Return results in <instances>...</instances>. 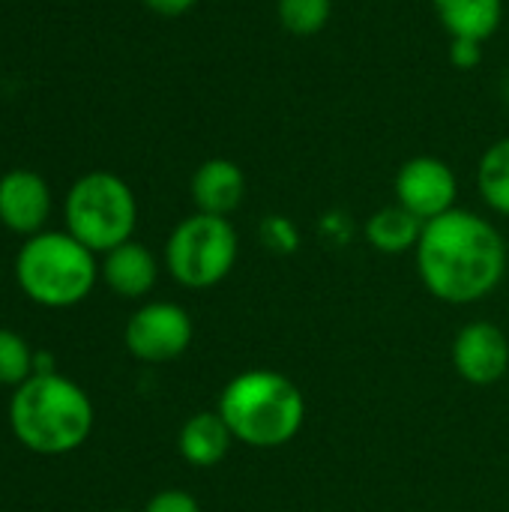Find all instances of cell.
<instances>
[{"label": "cell", "instance_id": "8fae6325", "mask_svg": "<svg viewBox=\"0 0 509 512\" xmlns=\"http://www.w3.org/2000/svg\"><path fill=\"white\" fill-rule=\"evenodd\" d=\"M189 195L198 213L231 219V213L246 198V174L234 159L225 156L204 159L189 180Z\"/></svg>", "mask_w": 509, "mask_h": 512}, {"label": "cell", "instance_id": "5bb4252c", "mask_svg": "<svg viewBox=\"0 0 509 512\" xmlns=\"http://www.w3.org/2000/svg\"><path fill=\"white\" fill-rule=\"evenodd\" d=\"M450 39L489 42L504 21V0H432Z\"/></svg>", "mask_w": 509, "mask_h": 512}, {"label": "cell", "instance_id": "ffe728a7", "mask_svg": "<svg viewBox=\"0 0 509 512\" xmlns=\"http://www.w3.org/2000/svg\"><path fill=\"white\" fill-rule=\"evenodd\" d=\"M144 512H201V504L183 489H162L147 501Z\"/></svg>", "mask_w": 509, "mask_h": 512}, {"label": "cell", "instance_id": "ba28073f", "mask_svg": "<svg viewBox=\"0 0 509 512\" xmlns=\"http://www.w3.org/2000/svg\"><path fill=\"white\" fill-rule=\"evenodd\" d=\"M396 204L414 213L423 225L456 210L459 180L456 171L438 156H411L399 165L396 180Z\"/></svg>", "mask_w": 509, "mask_h": 512}, {"label": "cell", "instance_id": "30bf717a", "mask_svg": "<svg viewBox=\"0 0 509 512\" xmlns=\"http://www.w3.org/2000/svg\"><path fill=\"white\" fill-rule=\"evenodd\" d=\"M51 216V189L42 174L12 168L0 177V225L12 234L33 237Z\"/></svg>", "mask_w": 509, "mask_h": 512}, {"label": "cell", "instance_id": "d4e9b609", "mask_svg": "<svg viewBox=\"0 0 509 512\" xmlns=\"http://www.w3.org/2000/svg\"><path fill=\"white\" fill-rule=\"evenodd\" d=\"M0 282H3V270H0Z\"/></svg>", "mask_w": 509, "mask_h": 512}, {"label": "cell", "instance_id": "ac0fdd59", "mask_svg": "<svg viewBox=\"0 0 509 512\" xmlns=\"http://www.w3.org/2000/svg\"><path fill=\"white\" fill-rule=\"evenodd\" d=\"M36 372V357L24 336L15 330H0V384L21 387Z\"/></svg>", "mask_w": 509, "mask_h": 512}, {"label": "cell", "instance_id": "277c9868", "mask_svg": "<svg viewBox=\"0 0 509 512\" xmlns=\"http://www.w3.org/2000/svg\"><path fill=\"white\" fill-rule=\"evenodd\" d=\"M15 279L27 300L45 309H69L90 297L99 282V261L69 231H39L24 240L15 258Z\"/></svg>", "mask_w": 509, "mask_h": 512}, {"label": "cell", "instance_id": "8992f818", "mask_svg": "<svg viewBox=\"0 0 509 512\" xmlns=\"http://www.w3.org/2000/svg\"><path fill=\"white\" fill-rule=\"evenodd\" d=\"M237 228L225 216L192 213L174 225L165 240V270L189 291H207L225 282L237 264Z\"/></svg>", "mask_w": 509, "mask_h": 512}, {"label": "cell", "instance_id": "7402d4cb", "mask_svg": "<svg viewBox=\"0 0 509 512\" xmlns=\"http://www.w3.org/2000/svg\"><path fill=\"white\" fill-rule=\"evenodd\" d=\"M144 6L156 15H165V18H177V15H186L189 9L198 6V0H144Z\"/></svg>", "mask_w": 509, "mask_h": 512}, {"label": "cell", "instance_id": "6da1fadb", "mask_svg": "<svg viewBox=\"0 0 509 512\" xmlns=\"http://www.w3.org/2000/svg\"><path fill=\"white\" fill-rule=\"evenodd\" d=\"M423 288L450 306H474L507 276V240L480 213L456 207L423 225L414 249Z\"/></svg>", "mask_w": 509, "mask_h": 512}, {"label": "cell", "instance_id": "7a4b0ae2", "mask_svg": "<svg viewBox=\"0 0 509 512\" xmlns=\"http://www.w3.org/2000/svg\"><path fill=\"white\" fill-rule=\"evenodd\" d=\"M234 441L252 450L291 444L306 423L303 390L276 369H246L234 375L216 402Z\"/></svg>", "mask_w": 509, "mask_h": 512}, {"label": "cell", "instance_id": "5b68a950", "mask_svg": "<svg viewBox=\"0 0 509 512\" xmlns=\"http://www.w3.org/2000/svg\"><path fill=\"white\" fill-rule=\"evenodd\" d=\"M66 231L90 252L105 255L132 240L138 225V201L132 186L111 171L78 177L63 201Z\"/></svg>", "mask_w": 509, "mask_h": 512}, {"label": "cell", "instance_id": "9a60e30c", "mask_svg": "<svg viewBox=\"0 0 509 512\" xmlns=\"http://www.w3.org/2000/svg\"><path fill=\"white\" fill-rule=\"evenodd\" d=\"M363 234L369 240V246L381 255H405V252H414L417 243H420V234H423V222L408 213L402 204H387V207H378L366 225H363Z\"/></svg>", "mask_w": 509, "mask_h": 512}, {"label": "cell", "instance_id": "d6986e66", "mask_svg": "<svg viewBox=\"0 0 509 512\" xmlns=\"http://www.w3.org/2000/svg\"><path fill=\"white\" fill-rule=\"evenodd\" d=\"M261 240L267 249L279 252V255H288V252H297L300 246V231L291 219L285 216H267L261 222Z\"/></svg>", "mask_w": 509, "mask_h": 512}, {"label": "cell", "instance_id": "603a6c76", "mask_svg": "<svg viewBox=\"0 0 509 512\" xmlns=\"http://www.w3.org/2000/svg\"><path fill=\"white\" fill-rule=\"evenodd\" d=\"M501 90H504V102L509 105V72H507V78H504V84H501Z\"/></svg>", "mask_w": 509, "mask_h": 512}, {"label": "cell", "instance_id": "9c48e42d", "mask_svg": "<svg viewBox=\"0 0 509 512\" xmlns=\"http://www.w3.org/2000/svg\"><path fill=\"white\" fill-rule=\"evenodd\" d=\"M450 360L462 381L474 387H492L509 372L507 333L492 321H471L456 333Z\"/></svg>", "mask_w": 509, "mask_h": 512}, {"label": "cell", "instance_id": "3957f363", "mask_svg": "<svg viewBox=\"0 0 509 512\" xmlns=\"http://www.w3.org/2000/svg\"><path fill=\"white\" fill-rule=\"evenodd\" d=\"M93 402L72 378L57 372L33 375L9 399L12 435L39 456H66L93 432Z\"/></svg>", "mask_w": 509, "mask_h": 512}, {"label": "cell", "instance_id": "cb8c5ba5", "mask_svg": "<svg viewBox=\"0 0 509 512\" xmlns=\"http://www.w3.org/2000/svg\"><path fill=\"white\" fill-rule=\"evenodd\" d=\"M108 512H129V510H108Z\"/></svg>", "mask_w": 509, "mask_h": 512}, {"label": "cell", "instance_id": "44dd1931", "mask_svg": "<svg viewBox=\"0 0 509 512\" xmlns=\"http://www.w3.org/2000/svg\"><path fill=\"white\" fill-rule=\"evenodd\" d=\"M483 45L486 42H477V39H450V66L459 69V72H471L483 63Z\"/></svg>", "mask_w": 509, "mask_h": 512}, {"label": "cell", "instance_id": "4fadbf2b", "mask_svg": "<svg viewBox=\"0 0 509 512\" xmlns=\"http://www.w3.org/2000/svg\"><path fill=\"white\" fill-rule=\"evenodd\" d=\"M234 435L219 411H198L192 414L177 435V450L186 465L192 468H216L234 447Z\"/></svg>", "mask_w": 509, "mask_h": 512}, {"label": "cell", "instance_id": "7c38bea8", "mask_svg": "<svg viewBox=\"0 0 509 512\" xmlns=\"http://www.w3.org/2000/svg\"><path fill=\"white\" fill-rule=\"evenodd\" d=\"M99 279L117 297H123V300H141L159 282V261H156V255L144 243L126 240L117 249H111V252L102 255Z\"/></svg>", "mask_w": 509, "mask_h": 512}, {"label": "cell", "instance_id": "52a82bcc", "mask_svg": "<svg viewBox=\"0 0 509 512\" xmlns=\"http://www.w3.org/2000/svg\"><path fill=\"white\" fill-rule=\"evenodd\" d=\"M195 324L189 312L168 300H153L138 306L123 330L126 351L141 363H171L183 357L192 345Z\"/></svg>", "mask_w": 509, "mask_h": 512}, {"label": "cell", "instance_id": "2e32d148", "mask_svg": "<svg viewBox=\"0 0 509 512\" xmlns=\"http://www.w3.org/2000/svg\"><path fill=\"white\" fill-rule=\"evenodd\" d=\"M477 189L489 210L509 219V138L486 147L477 162Z\"/></svg>", "mask_w": 509, "mask_h": 512}, {"label": "cell", "instance_id": "e0dca14e", "mask_svg": "<svg viewBox=\"0 0 509 512\" xmlns=\"http://www.w3.org/2000/svg\"><path fill=\"white\" fill-rule=\"evenodd\" d=\"M279 27L291 36H315L333 18V0H276Z\"/></svg>", "mask_w": 509, "mask_h": 512}]
</instances>
